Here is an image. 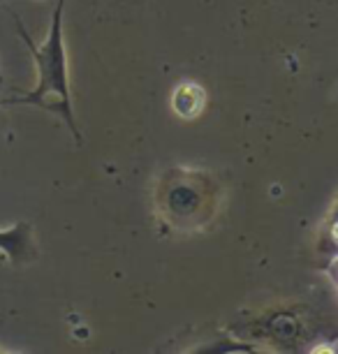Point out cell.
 <instances>
[{"label":"cell","instance_id":"5","mask_svg":"<svg viewBox=\"0 0 338 354\" xmlns=\"http://www.w3.org/2000/svg\"><path fill=\"white\" fill-rule=\"evenodd\" d=\"M267 329L271 336H276L281 343H294L299 338V319L292 313H278L269 319Z\"/></svg>","mask_w":338,"mask_h":354},{"label":"cell","instance_id":"3","mask_svg":"<svg viewBox=\"0 0 338 354\" xmlns=\"http://www.w3.org/2000/svg\"><path fill=\"white\" fill-rule=\"evenodd\" d=\"M0 252L8 255L10 262L24 264L28 259L35 257V248H32V236H30V225L19 223L10 227L8 232L0 230Z\"/></svg>","mask_w":338,"mask_h":354},{"label":"cell","instance_id":"2","mask_svg":"<svg viewBox=\"0 0 338 354\" xmlns=\"http://www.w3.org/2000/svg\"><path fill=\"white\" fill-rule=\"evenodd\" d=\"M211 202H214V185L204 174L197 171H169L158 192V204L165 218L185 227L207 220Z\"/></svg>","mask_w":338,"mask_h":354},{"label":"cell","instance_id":"6","mask_svg":"<svg viewBox=\"0 0 338 354\" xmlns=\"http://www.w3.org/2000/svg\"><path fill=\"white\" fill-rule=\"evenodd\" d=\"M0 123H3V116H0Z\"/></svg>","mask_w":338,"mask_h":354},{"label":"cell","instance_id":"1","mask_svg":"<svg viewBox=\"0 0 338 354\" xmlns=\"http://www.w3.org/2000/svg\"><path fill=\"white\" fill-rule=\"evenodd\" d=\"M63 10H65V0H58L54 17H51L49 37H46V42L42 46H35L28 32L19 26V35L30 46V53H32V58H35L37 86L21 97L0 100V104H37L39 109L54 111L58 116L65 118V123H68V128L72 130L77 142H82L75 116H72V104H70L68 56H65V42H63Z\"/></svg>","mask_w":338,"mask_h":354},{"label":"cell","instance_id":"4","mask_svg":"<svg viewBox=\"0 0 338 354\" xmlns=\"http://www.w3.org/2000/svg\"><path fill=\"white\" fill-rule=\"evenodd\" d=\"M204 104H207V93L195 82H185L181 86H176V91L171 93V109L181 118L200 116Z\"/></svg>","mask_w":338,"mask_h":354}]
</instances>
